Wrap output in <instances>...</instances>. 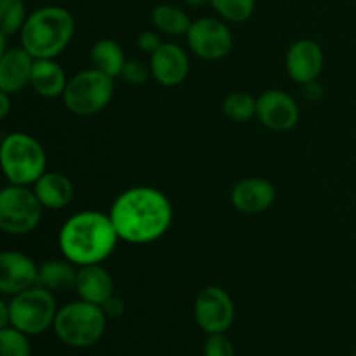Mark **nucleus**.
Here are the masks:
<instances>
[{
	"label": "nucleus",
	"instance_id": "obj_1",
	"mask_svg": "<svg viewBox=\"0 0 356 356\" xmlns=\"http://www.w3.org/2000/svg\"><path fill=\"white\" fill-rule=\"evenodd\" d=\"M110 218L120 240L129 243H152L169 232L174 211L170 200L160 190L136 186L115 198Z\"/></svg>",
	"mask_w": 356,
	"mask_h": 356
},
{
	"label": "nucleus",
	"instance_id": "obj_2",
	"mask_svg": "<svg viewBox=\"0 0 356 356\" xmlns=\"http://www.w3.org/2000/svg\"><path fill=\"white\" fill-rule=\"evenodd\" d=\"M110 214L82 211L73 214L59 232V249L75 266L101 264L113 254L118 243Z\"/></svg>",
	"mask_w": 356,
	"mask_h": 356
},
{
	"label": "nucleus",
	"instance_id": "obj_3",
	"mask_svg": "<svg viewBox=\"0 0 356 356\" xmlns=\"http://www.w3.org/2000/svg\"><path fill=\"white\" fill-rule=\"evenodd\" d=\"M75 19L65 7L45 6L28 14L21 30V45L35 59H56L72 42Z\"/></svg>",
	"mask_w": 356,
	"mask_h": 356
},
{
	"label": "nucleus",
	"instance_id": "obj_4",
	"mask_svg": "<svg viewBox=\"0 0 356 356\" xmlns=\"http://www.w3.org/2000/svg\"><path fill=\"white\" fill-rule=\"evenodd\" d=\"M0 162L10 184L30 186L47 170L45 149L26 132H10L2 138Z\"/></svg>",
	"mask_w": 356,
	"mask_h": 356
},
{
	"label": "nucleus",
	"instance_id": "obj_5",
	"mask_svg": "<svg viewBox=\"0 0 356 356\" xmlns=\"http://www.w3.org/2000/svg\"><path fill=\"white\" fill-rule=\"evenodd\" d=\"M106 320L101 306L80 299L58 309L52 329L59 341L68 346L90 348L103 337Z\"/></svg>",
	"mask_w": 356,
	"mask_h": 356
},
{
	"label": "nucleus",
	"instance_id": "obj_6",
	"mask_svg": "<svg viewBox=\"0 0 356 356\" xmlns=\"http://www.w3.org/2000/svg\"><path fill=\"white\" fill-rule=\"evenodd\" d=\"M115 82L111 76L104 75L99 70L90 68L79 72L68 80L63 103L79 117H90L103 111L113 99Z\"/></svg>",
	"mask_w": 356,
	"mask_h": 356
},
{
	"label": "nucleus",
	"instance_id": "obj_7",
	"mask_svg": "<svg viewBox=\"0 0 356 356\" xmlns=\"http://www.w3.org/2000/svg\"><path fill=\"white\" fill-rule=\"evenodd\" d=\"M10 327L26 336H38L54 325L58 315L54 292L35 285L21 294L13 296L9 301Z\"/></svg>",
	"mask_w": 356,
	"mask_h": 356
},
{
	"label": "nucleus",
	"instance_id": "obj_8",
	"mask_svg": "<svg viewBox=\"0 0 356 356\" xmlns=\"http://www.w3.org/2000/svg\"><path fill=\"white\" fill-rule=\"evenodd\" d=\"M44 205L33 190L10 184L0 191V228L7 235H28L42 221Z\"/></svg>",
	"mask_w": 356,
	"mask_h": 356
},
{
	"label": "nucleus",
	"instance_id": "obj_9",
	"mask_svg": "<svg viewBox=\"0 0 356 356\" xmlns=\"http://www.w3.org/2000/svg\"><path fill=\"white\" fill-rule=\"evenodd\" d=\"M195 320L204 332L225 334L235 320V305L221 287H205L195 299Z\"/></svg>",
	"mask_w": 356,
	"mask_h": 356
},
{
	"label": "nucleus",
	"instance_id": "obj_10",
	"mask_svg": "<svg viewBox=\"0 0 356 356\" xmlns=\"http://www.w3.org/2000/svg\"><path fill=\"white\" fill-rule=\"evenodd\" d=\"M186 40L198 58L209 61L225 58L233 49L232 30L214 17H200L193 21L186 33Z\"/></svg>",
	"mask_w": 356,
	"mask_h": 356
},
{
	"label": "nucleus",
	"instance_id": "obj_11",
	"mask_svg": "<svg viewBox=\"0 0 356 356\" xmlns=\"http://www.w3.org/2000/svg\"><path fill=\"white\" fill-rule=\"evenodd\" d=\"M257 118L264 127L275 132H287L299 120V106L285 90L271 89L257 97Z\"/></svg>",
	"mask_w": 356,
	"mask_h": 356
},
{
	"label": "nucleus",
	"instance_id": "obj_12",
	"mask_svg": "<svg viewBox=\"0 0 356 356\" xmlns=\"http://www.w3.org/2000/svg\"><path fill=\"white\" fill-rule=\"evenodd\" d=\"M38 280V266L30 256L16 250L0 254V292L16 296L35 287Z\"/></svg>",
	"mask_w": 356,
	"mask_h": 356
},
{
	"label": "nucleus",
	"instance_id": "obj_13",
	"mask_svg": "<svg viewBox=\"0 0 356 356\" xmlns=\"http://www.w3.org/2000/svg\"><path fill=\"white\" fill-rule=\"evenodd\" d=\"M323 51L315 40L301 38L294 42L285 56V68L289 76L298 83L313 82L323 72Z\"/></svg>",
	"mask_w": 356,
	"mask_h": 356
},
{
	"label": "nucleus",
	"instance_id": "obj_14",
	"mask_svg": "<svg viewBox=\"0 0 356 356\" xmlns=\"http://www.w3.org/2000/svg\"><path fill=\"white\" fill-rule=\"evenodd\" d=\"M152 76L163 87H176L184 82L190 72V59L181 45L167 42L149 59Z\"/></svg>",
	"mask_w": 356,
	"mask_h": 356
},
{
	"label": "nucleus",
	"instance_id": "obj_15",
	"mask_svg": "<svg viewBox=\"0 0 356 356\" xmlns=\"http://www.w3.org/2000/svg\"><path fill=\"white\" fill-rule=\"evenodd\" d=\"M277 191L264 177H245L232 190V205L243 214H259L273 205Z\"/></svg>",
	"mask_w": 356,
	"mask_h": 356
},
{
	"label": "nucleus",
	"instance_id": "obj_16",
	"mask_svg": "<svg viewBox=\"0 0 356 356\" xmlns=\"http://www.w3.org/2000/svg\"><path fill=\"white\" fill-rule=\"evenodd\" d=\"M35 58L21 45L0 56V90L16 94L30 86Z\"/></svg>",
	"mask_w": 356,
	"mask_h": 356
},
{
	"label": "nucleus",
	"instance_id": "obj_17",
	"mask_svg": "<svg viewBox=\"0 0 356 356\" xmlns=\"http://www.w3.org/2000/svg\"><path fill=\"white\" fill-rule=\"evenodd\" d=\"M113 289L115 284L110 271L101 264H89V266L79 268L75 291L82 301L103 306L111 296H115Z\"/></svg>",
	"mask_w": 356,
	"mask_h": 356
},
{
	"label": "nucleus",
	"instance_id": "obj_18",
	"mask_svg": "<svg viewBox=\"0 0 356 356\" xmlns=\"http://www.w3.org/2000/svg\"><path fill=\"white\" fill-rule=\"evenodd\" d=\"M33 191L44 209L59 211L73 200V183L63 172L45 170L33 184Z\"/></svg>",
	"mask_w": 356,
	"mask_h": 356
},
{
	"label": "nucleus",
	"instance_id": "obj_19",
	"mask_svg": "<svg viewBox=\"0 0 356 356\" xmlns=\"http://www.w3.org/2000/svg\"><path fill=\"white\" fill-rule=\"evenodd\" d=\"M30 86L38 96L54 99L59 96L63 97L68 79L56 59H35Z\"/></svg>",
	"mask_w": 356,
	"mask_h": 356
},
{
	"label": "nucleus",
	"instance_id": "obj_20",
	"mask_svg": "<svg viewBox=\"0 0 356 356\" xmlns=\"http://www.w3.org/2000/svg\"><path fill=\"white\" fill-rule=\"evenodd\" d=\"M79 270L68 259H49L38 266L37 285L51 292H68L75 289Z\"/></svg>",
	"mask_w": 356,
	"mask_h": 356
},
{
	"label": "nucleus",
	"instance_id": "obj_21",
	"mask_svg": "<svg viewBox=\"0 0 356 356\" xmlns=\"http://www.w3.org/2000/svg\"><path fill=\"white\" fill-rule=\"evenodd\" d=\"M90 63H92V68L115 79V76L122 75L127 59L117 42L103 38V40H97L90 49Z\"/></svg>",
	"mask_w": 356,
	"mask_h": 356
},
{
	"label": "nucleus",
	"instance_id": "obj_22",
	"mask_svg": "<svg viewBox=\"0 0 356 356\" xmlns=\"http://www.w3.org/2000/svg\"><path fill=\"white\" fill-rule=\"evenodd\" d=\"M152 21L162 33L170 35V37L186 35L191 23H193L184 10H181L176 6H170V3L156 6L152 13Z\"/></svg>",
	"mask_w": 356,
	"mask_h": 356
},
{
	"label": "nucleus",
	"instance_id": "obj_23",
	"mask_svg": "<svg viewBox=\"0 0 356 356\" xmlns=\"http://www.w3.org/2000/svg\"><path fill=\"white\" fill-rule=\"evenodd\" d=\"M222 111L232 122L243 124L257 115V99H254L249 92H243V90L232 92L222 101Z\"/></svg>",
	"mask_w": 356,
	"mask_h": 356
},
{
	"label": "nucleus",
	"instance_id": "obj_24",
	"mask_svg": "<svg viewBox=\"0 0 356 356\" xmlns=\"http://www.w3.org/2000/svg\"><path fill=\"white\" fill-rule=\"evenodd\" d=\"M28 19L23 0H0V31L6 35L21 33Z\"/></svg>",
	"mask_w": 356,
	"mask_h": 356
},
{
	"label": "nucleus",
	"instance_id": "obj_25",
	"mask_svg": "<svg viewBox=\"0 0 356 356\" xmlns=\"http://www.w3.org/2000/svg\"><path fill=\"white\" fill-rule=\"evenodd\" d=\"M216 13L232 23H243L249 19L256 7V0H209Z\"/></svg>",
	"mask_w": 356,
	"mask_h": 356
},
{
	"label": "nucleus",
	"instance_id": "obj_26",
	"mask_svg": "<svg viewBox=\"0 0 356 356\" xmlns=\"http://www.w3.org/2000/svg\"><path fill=\"white\" fill-rule=\"evenodd\" d=\"M0 356H31L26 334L14 327L0 329Z\"/></svg>",
	"mask_w": 356,
	"mask_h": 356
},
{
	"label": "nucleus",
	"instance_id": "obj_27",
	"mask_svg": "<svg viewBox=\"0 0 356 356\" xmlns=\"http://www.w3.org/2000/svg\"><path fill=\"white\" fill-rule=\"evenodd\" d=\"M122 76H124L129 83H132V86H143V83L148 82L149 76H152V68L146 66L143 61H139V59H129L124 66Z\"/></svg>",
	"mask_w": 356,
	"mask_h": 356
},
{
	"label": "nucleus",
	"instance_id": "obj_28",
	"mask_svg": "<svg viewBox=\"0 0 356 356\" xmlns=\"http://www.w3.org/2000/svg\"><path fill=\"white\" fill-rule=\"evenodd\" d=\"M204 356H235V346L225 334H211L205 341Z\"/></svg>",
	"mask_w": 356,
	"mask_h": 356
},
{
	"label": "nucleus",
	"instance_id": "obj_29",
	"mask_svg": "<svg viewBox=\"0 0 356 356\" xmlns=\"http://www.w3.org/2000/svg\"><path fill=\"white\" fill-rule=\"evenodd\" d=\"M163 42L160 40V37L153 31H143L138 37V45L143 52H148V54H153L155 51H159V47Z\"/></svg>",
	"mask_w": 356,
	"mask_h": 356
},
{
	"label": "nucleus",
	"instance_id": "obj_30",
	"mask_svg": "<svg viewBox=\"0 0 356 356\" xmlns=\"http://www.w3.org/2000/svg\"><path fill=\"white\" fill-rule=\"evenodd\" d=\"M101 308H103L104 315H106L108 318H120L125 312L124 301H122L120 298H117V296H111Z\"/></svg>",
	"mask_w": 356,
	"mask_h": 356
},
{
	"label": "nucleus",
	"instance_id": "obj_31",
	"mask_svg": "<svg viewBox=\"0 0 356 356\" xmlns=\"http://www.w3.org/2000/svg\"><path fill=\"white\" fill-rule=\"evenodd\" d=\"M305 94L309 97V99L316 101V99H320V97H322L323 89H322V86L316 82V80H313V82L305 83Z\"/></svg>",
	"mask_w": 356,
	"mask_h": 356
},
{
	"label": "nucleus",
	"instance_id": "obj_32",
	"mask_svg": "<svg viewBox=\"0 0 356 356\" xmlns=\"http://www.w3.org/2000/svg\"><path fill=\"white\" fill-rule=\"evenodd\" d=\"M10 327V308L9 301H0V329Z\"/></svg>",
	"mask_w": 356,
	"mask_h": 356
},
{
	"label": "nucleus",
	"instance_id": "obj_33",
	"mask_svg": "<svg viewBox=\"0 0 356 356\" xmlns=\"http://www.w3.org/2000/svg\"><path fill=\"white\" fill-rule=\"evenodd\" d=\"M10 111V94L0 90V118H7Z\"/></svg>",
	"mask_w": 356,
	"mask_h": 356
},
{
	"label": "nucleus",
	"instance_id": "obj_34",
	"mask_svg": "<svg viewBox=\"0 0 356 356\" xmlns=\"http://www.w3.org/2000/svg\"><path fill=\"white\" fill-rule=\"evenodd\" d=\"M7 37H9V35H6L0 31V56H2L3 52L9 51V49H7Z\"/></svg>",
	"mask_w": 356,
	"mask_h": 356
},
{
	"label": "nucleus",
	"instance_id": "obj_35",
	"mask_svg": "<svg viewBox=\"0 0 356 356\" xmlns=\"http://www.w3.org/2000/svg\"><path fill=\"white\" fill-rule=\"evenodd\" d=\"M184 2H186V6L190 7H202L204 3H207L209 0H184Z\"/></svg>",
	"mask_w": 356,
	"mask_h": 356
},
{
	"label": "nucleus",
	"instance_id": "obj_36",
	"mask_svg": "<svg viewBox=\"0 0 356 356\" xmlns=\"http://www.w3.org/2000/svg\"><path fill=\"white\" fill-rule=\"evenodd\" d=\"M351 356H356V353H353V355H351Z\"/></svg>",
	"mask_w": 356,
	"mask_h": 356
}]
</instances>
